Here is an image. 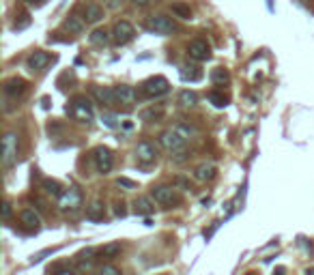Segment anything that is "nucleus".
<instances>
[{"mask_svg":"<svg viewBox=\"0 0 314 275\" xmlns=\"http://www.w3.org/2000/svg\"><path fill=\"white\" fill-rule=\"evenodd\" d=\"M67 114L75 118L78 123H93L95 118V112H93V106L86 97H75L71 99V106H67Z\"/></svg>","mask_w":314,"mask_h":275,"instance_id":"nucleus-1","label":"nucleus"},{"mask_svg":"<svg viewBox=\"0 0 314 275\" xmlns=\"http://www.w3.org/2000/svg\"><path fill=\"white\" fill-rule=\"evenodd\" d=\"M147 30L153 32V35H161V37H168L172 32H177V24L172 21V18L168 15H151L147 20Z\"/></svg>","mask_w":314,"mask_h":275,"instance_id":"nucleus-2","label":"nucleus"},{"mask_svg":"<svg viewBox=\"0 0 314 275\" xmlns=\"http://www.w3.org/2000/svg\"><path fill=\"white\" fill-rule=\"evenodd\" d=\"M168 90H170V84L164 75H153L142 84V95L149 97V99H157V97L166 95Z\"/></svg>","mask_w":314,"mask_h":275,"instance_id":"nucleus-3","label":"nucleus"},{"mask_svg":"<svg viewBox=\"0 0 314 275\" xmlns=\"http://www.w3.org/2000/svg\"><path fill=\"white\" fill-rule=\"evenodd\" d=\"M18 159V133L15 131H7L2 138V166L4 168H11Z\"/></svg>","mask_w":314,"mask_h":275,"instance_id":"nucleus-4","label":"nucleus"},{"mask_svg":"<svg viewBox=\"0 0 314 275\" xmlns=\"http://www.w3.org/2000/svg\"><path fill=\"white\" fill-rule=\"evenodd\" d=\"M151 196L155 198V202L164 204V207H172V204L181 202V196L177 193L175 185H155L153 190H151Z\"/></svg>","mask_w":314,"mask_h":275,"instance_id":"nucleus-5","label":"nucleus"},{"mask_svg":"<svg viewBox=\"0 0 314 275\" xmlns=\"http://www.w3.org/2000/svg\"><path fill=\"white\" fill-rule=\"evenodd\" d=\"M82 207V191L78 187H69L58 196V209L61 211H75Z\"/></svg>","mask_w":314,"mask_h":275,"instance_id":"nucleus-6","label":"nucleus"},{"mask_svg":"<svg viewBox=\"0 0 314 275\" xmlns=\"http://www.w3.org/2000/svg\"><path fill=\"white\" fill-rule=\"evenodd\" d=\"M93 161L99 174H108L112 170V166H114V155L108 147H97L93 150Z\"/></svg>","mask_w":314,"mask_h":275,"instance_id":"nucleus-7","label":"nucleus"},{"mask_svg":"<svg viewBox=\"0 0 314 275\" xmlns=\"http://www.w3.org/2000/svg\"><path fill=\"white\" fill-rule=\"evenodd\" d=\"M134 37H136V28H134L127 20H121L112 26V41H114L116 45H125Z\"/></svg>","mask_w":314,"mask_h":275,"instance_id":"nucleus-8","label":"nucleus"},{"mask_svg":"<svg viewBox=\"0 0 314 275\" xmlns=\"http://www.w3.org/2000/svg\"><path fill=\"white\" fill-rule=\"evenodd\" d=\"M185 142H187V140L183 138L175 127H172V129H166V131L159 136V144H161V147H164L166 150H170V153H175V150L183 148V147H185Z\"/></svg>","mask_w":314,"mask_h":275,"instance_id":"nucleus-9","label":"nucleus"},{"mask_svg":"<svg viewBox=\"0 0 314 275\" xmlns=\"http://www.w3.org/2000/svg\"><path fill=\"white\" fill-rule=\"evenodd\" d=\"M187 56L192 58V61H196V63L209 61V58H211V47H209V43L204 41V39H194V41H189V45H187Z\"/></svg>","mask_w":314,"mask_h":275,"instance_id":"nucleus-10","label":"nucleus"},{"mask_svg":"<svg viewBox=\"0 0 314 275\" xmlns=\"http://www.w3.org/2000/svg\"><path fill=\"white\" fill-rule=\"evenodd\" d=\"M157 153H159V148H157V144L151 142V140H142V142H138V147H136V157H138V161H142V164L155 161Z\"/></svg>","mask_w":314,"mask_h":275,"instance_id":"nucleus-11","label":"nucleus"},{"mask_svg":"<svg viewBox=\"0 0 314 275\" xmlns=\"http://www.w3.org/2000/svg\"><path fill=\"white\" fill-rule=\"evenodd\" d=\"M90 95L97 99V104H101V106H114L118 104V99H116V93H114V88H110V86H90Z\"/></svg>","mask_w":314,"mask_h":275,"instance_id":"nucleus-12","label":"nucleus"},{"mask_svg":"<svg viewBox=\"0 0 314 275\" xmlns=\"http://www.w3.org/2000/svg\"><path fill=\"white\" fill-rule=\"evenodd\" d=\"M50 61H52V56L47 52H43V50H35L30 54L28 58H26V67H28V71H43V69L50 64Z\"/></svg>","mask_w":314,"mask_h":275,"instance_id":"nucleus-13","label":"nucleus"},{"mask_svg":"<svg viewBox=\"0 0 314 275\" xmlns=\"http://www.w3.org/2000/svg\"><path fill=\"white\" fill-rule=\"evenodd\" d=\"M114 93H116L118 104H125V106L136 104V99H138L136 88H134V86H129V84H118V86H114Z\"/></svg>","mask_w":314,"mask_h":275,"instance_id":"nucleus-14","label":"nucleus"},{"mask_svg":"<svg viewBox=\"0 0 314 275\" xmlns=\"http://www.w3.org/2000/svg\"><path fill=\"white\" fill-rule=\"evenodd\" d=\"M26 80H22V78H11L4 82V95L7 97H13V99H18V97H22L26 93Z\"/></svg>","mask_w":314,"mask_h":275,"instance_id":"nucleus-15","label":"nucleus"},{"mask_svg":"<svg viewBox=\"0 0 314 275\" xmlns=\"http://www.w3.org/2000/svg\"><path fill=\"white\" fill-rule=\"evenodd\" d=\"M215 174H218V168H215L213 164H200L194 168V179L200 181V183H207V181H213L215 179Z\"/></svg>","mask_w":314,"mask_h":275,"instance_id":"nucleus-16","label":"nucleus"},{"mask_svg":"<svg viewBox=\"0 0 314 275\" xmlns=\"http://www.w3.org/2000/svg\"><path fill=\"white\" fill-rule=\"evenodd\" d=\"M63 28L69 32V35H82L84 28H86V20L80 18V15H69L67 20H65Z\"/></svg>","mask_w":314,"mask_h":275,"instance_id":"nucleus-17","label":"nucleus"},{"mask_svg":"<svg viewBox=\"0 0 314 275\" xmlns=\"http://www.w3.org/2000/svg\"><path fill=\"white\" fill-rule=\"evenodd\" d=\"M134 211H136V215H144V217H149V215L155 213V204L151 202L149 196H138L136 200H134Z\"/></svg>","mask_w":314,"mask_h":275,"instance_id":"nucleus-18","label":"nucleus"},{"mask_svg":"<svg viewBox=\"0 0 314 275\" xmlns=\"http://www.w3.org/2000/svg\"><path fill=\"white\" fill-rule=\"evenodd\" d=\"M104 217H106L104 202L95 200V202H90L89 207H86V219H90V222H104Z\"/></svg>","mask_w":314,"mask_h":275,"instance_id":"nucleus-19","label":"nucleus"},{"mask_svg":"<svg viewBox=\"0 0 314 275\" xmlns=\"http://www.w3.org/2000/svg\"><path fill=\"white\" fill-rule=\"evenodd\" d=\"M84 20H86V24H97V21L104 20V9L95 2H89L84 7Z\"/></svg>","mask_w":314,"mask_h":275,"instance_id":"nucleus-20","label":"nucleus"},{"mask_svg":"<svg viewBox=\"0 0 314 275\" xmlns=\"http://www.w3.org/2000/svg\"><path fill=\"white\" fill-rule=\"evenodd\" d=\"M20 222L26 226V228H32V230H37L41 226V217L37 215L32 209H24V211L20 213Z\"/></svg>","mask_w":314,"mask_h":275,"instance_id":"nucleus-21","label":"nucleus"},{"mask_svg":"<svg viewBox=\"0 0 314 275\" xmlns=\"http://www.w3.org/2000/svg\"><path fill=\"white\" fill-rule=\"evenodd\" d=\"M118 254H121V243H118V241L106 243L99 252H97V256H99L101 260H112V258H116Z\"/></svg>","mask_w":314,"mask_h":275,"instance_id":"nucleus-22","label":"nucleus"},{"mask_svg":"<svg viewBox=\"0 0 314 275\" xmlns=\"http://www.w3.org/2000/svg\"><path fill=\"white\" fill-rule=\"evenodd\" d=\"M177 101H179V106H181V107L192 110V107H196V104H198V95L194 93V90H181Z\"/></svg>","mask_w":314,"mask_h":275,"instance_id":"nucleus-23","label":"nucleus"},{"mask_svg":"<svg viewBox=\"0 0 314 275\" xmlns=\"http://www.w3.org/2000/svg\"><path fill=\"white\" fill-rule=\"evenodd\" d=\"M90 43L93 45H108L110 43V39H112V32H108L106 28H97V30H93L90 32Z\"/></svg>","mask_w":314,"mask_h":275,"instance_id":"nucleus-24","label":"nucleus"},{"mask_svg":"<svg viewBox=\"0 0 314 275\" xmlns=\"http://www.w3.org/2000/svg\"><path fill=\"white\" fill-rule=\"evenodd\" d=\"M164 116V106H151V107H147V110H142L140 112V118L142 121H147V123H151V121H157V118H161Z\"/></svg>","mask_w":314,"mask_h":275,"instance_id":"nucleus-25","label":"nucleus"},{"mask_svg":"<svg viewBox=\"0 0 314 275\" xmlns=\"http://www.w3.org/2000/svg\"><path fill=\"white\" fill-rule=\"evenodd\" d=\"M170 11H172V15H177L179 20H192V9H189L187 4H183V2H172Z\"/></svg>","mask_w":314,"mask_h":275,"instance_id":"nucleus-26","label":"nucleus"},{"mask_svg":"<svg viewBox=\"0 0 314 275\" xmlns=\"http://www.w3.org/2000/svg\"><path fill=\"white\" fill-rule=\"evenodd\" d=\"M211 82L213 84H228L230 82V73L226 71L224 67H218V69H213V71H211Z\"/></svg>","mask_w":314,"mask_h":275,"instance_id":"nucleus-27","label":"nucleus"},{"mask_svg":"<svg viewBox=\"0 0 314 275\" xmlns=\"http://www.w3.org/2000/svg\"><path fill=\"white\" fill-rule=\"evenodd\" d=\"M181 80L183 82H198V80H202V73L196 67H181Z\"/></svg>","mask_w":314,"mask_h":275,"instance_id":"nucleus-28","label":"nucleus"},{"mask_svg":"<svg viewBox=\"0 0 314 275\" xmlns=\"http://www.w3.org/2000/svg\"><path fill=\"white\" fill-rule=\"evenodd\" d=\"M41 187L45 190V193H50V196H54V198H58L63 193V187L58 185V181H52V179H43Z\"/></svg>","mask_w":314,"mask_h":275,"instance_id":"nucleus-29","label":"nucleus"},{"mask_svg":"<svg viewBox=\"0 0 314 275\" xmlns=\"http://www.w3.org/2000/svg\"><path fill=\"white\" fill-rule=\"evenodd\" d=\"M175 129L179 133H181L183 138L185 140H189V138H194L198 133V127H194V125H189V123H177L175 125Z\"/></svg>","mask_w":314,"mask_h":275,"instance_id":"nucleus-30","label":"nucleus"},{"mask_svg":"<svg viewBox=\"0 0 314 275\" xmlns=\"http://www.w3.org/2000/svg\"><path fill=\"white\" fill-rule=\"evenodd\" d=\"M207 99H209V104H213L215 107H226V104H228V99L222 93H218V90H211L207 95Z\"/></svg>","mask_w":314,"mask_h":275,"instance_id":"nucleus-31","label":"nucleus"},{"mask_svg":"<svg viewBox=\"0 0 314 275\" xmlns=\"http://www.w3.org/2000/svg\"><path fill=\"white\" fill-rule=\"evenodd\" d=\"M172 185L177 187V190H183V191H189L192 190V183H189V179H185V176H175V181H172Z\"/></svg>","mask_w":314,"mask_h":275,"instance_id":"nucleus-32","label":"nucleus"},{"mask_svg":"<svg viewBox=\"0 0 314 275\" xmlns=\"http://www.w3.org/2000/svg\"><path fill=\"white\" fill-rule=\"evenodd\" d=\"M192 155H189V150H185V148H179V150H175L172 153V164H183V161H187Z\"/></svg>","mask_w":314,"mask_h":275,"instance_id":"nucleus-33","label":"nucleus"},{"mask_svg":"<svg viewBox=\"0 0 314 275\" xmlns=\"http://www.w3.org/2000/svg\"><path fill=\"white\" fill-rule=\"evenodd\" d=\"M101 123H104L106 127H110V129H116V127H118L116 116H114V114H110V112H106V114H101Z\"/></svg>","mask_w":314,"mask_h":275,"instance_id":"nucleus-34","label":"nucleus"},{"mask_svg":"<svg viewBox=\"0 0 314 275\" xmlns=\"http://www.w3.org/2000/svg\"><path fill=\"white\" fill-rule=\"evenodd\" d=\"M116 185L118 187H125V190H136L138 183L132 181V179H127V176H121V179H116Z\"/></svg>","mask_w":314,"mask_h":275,"instance_id":"nucleus-35","label":"nucleus"},{"mask_svg":"<svg viewBox=\"0 0 314 275\" xmlns=\"http://www.w3.org/2000/svg\"><path fill=\"white\" fill-rule=\"evenodd\" d=\"M99 275H123V273H121V269H116L114 265H104Z\"/></svg>","mask_w":314,"mask_h":275,"instance_id":"nucleus-36","label":"nucleus"},{"mask_svg":"<svg viewBox=\"0 0 314 275\" xmlns=\"http://www.w3.org/2000/svg\"><path fill=\"white\" fill-rule=\"evenodd\" d=\"M50 254H54V250H43V252H39V254H35V256H32V258H30V262H32V265H37V262H41L43 258H45V256H50Z\"/></svg>","mask_w":314,"mask_h":275,"instance_id":"nucleus-37","label":"nucleus"},{"mask_svg":"<svg viewBox=\"0 0 314 275\" xmlns=\"http://www.w3.org/2000/svg\"><path fill=\"white\" fill-rule=\"evenodd\" d=\"M11 213H13V209H11V202L4 200V202H2V219H4V222H9Z\"/></svg>","mask_w":314,"mask_h":275,"instance_id":"nucleus-38","label":"nucleus"},{"mask_svg":"<svg viewBox=\"0 0 314 275\" xmlns=\"http://www.w3.org/2000/svg\"><path fill=\"white\" fill-rule=\"evenodd\" d=\"M104 2H106V7L110 9V11H116V9H121L123 0H104Z\"/></svg>","mask_w":314,"mask_h":275,"instance_id":"nucleus-39","label":"nucleus"},{"mask_svg":"<svg viewBox=\"0 0 314 275\" xmlns=\"http://www.w3.org/2000/svg\"><path fill=\"white\" fill-rule=\"evenodd\" d=\"M114 215H116V217H125V215H127L125 204H123V202H118V204H116V209H114Z\"/></svg>","mask_w":314,"mask_h":275,"instance_id":"nucleus-40","label":"nucleus"},{"mask_svg":"<svg viewBox=\"0 0 314 275\" xmlns=\"http://www.w3.org/2000/svg\"><path fill=\"white\" fill-rule=\"evenodd\" d=\"M30 24V20H28V15H24V20L22 21H15L13 24V28H18V30H22V28H26V26Z\"/></svg>","mask_w":314,"mask_h":275,"instance_id":"nucleus-41","label":"nucleus"},{"mask_svg":"<svg viewBox=\"0 0 314 275\" xmlns=\"http://www.w3.org/2000/svg\"><path fill=\"white\" fill-rule=\"evenodd\" d=\"M151 2H153V0H132V4H134V7H138V9H144V7H149Z\"/></svg>","mask_w":314,"mask_h":275,"instance_id":"nucleus-42","label":"nucleus"},{"mask_svg":"<svg viewBox=\"0 0 314 275\" xmlns=\"http://www.w3.org/2000/svg\"><path fill=\"white\" fill-rule=\"evenodd\" d=\"M52 275H75V271H71V269H58V271H54Z\"/></svg>","mask_w":314,"mask_h":275,"instance_id":"nucleus-43","label":"nucleus"},{"mask_svg":"<svg viewBox=\"0 0 314 275\" xmlns=\"http://www.w3.org/2000/svg\"><path fill=\"white\" fill-rule=\"evenodd\" d=\"M284 273H286V269H284V267H278V269L273 271V275H284Z\"/></svg>","mask_w":314,"mask_h":275,"instance_id":"nucleus-44","label":"nucleus"},{"mask_svg":"<svg viewBox=\"0 0 314 275\" xmlns=\"http://www.w3.org/2000/svg\"><path fill=\"white\" fill-rule=\"evenodd\" d=\"M306 275H314V269H306Z\"/></svg>","mask_w":314,"mask_h":275,"instance_id":"nucleus-45","label":"nucleus"},{"mask_svg":"<svg viewBox=\"0 0 314 275\" xmlns=\"http://www.w3.org/2000/svg\"><path fill=\"white\" fill-rule=\"evenodd\" d=\"M24 2H30V4H35V2H39V0H24Z\"/></svg>","mask_w":314,"mask_h":275,"instance_id":"nucleus-46","label":"nucleus"}]
</instances>
